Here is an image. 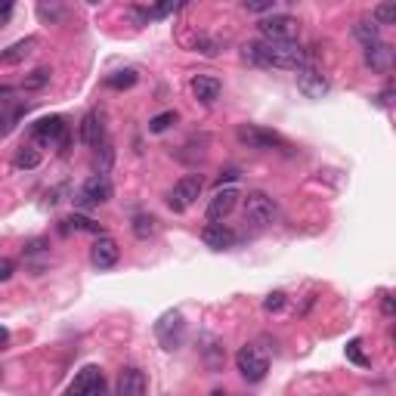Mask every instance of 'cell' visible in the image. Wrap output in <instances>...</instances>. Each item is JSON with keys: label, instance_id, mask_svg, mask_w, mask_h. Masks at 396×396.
Masks as SVG:
<instances>
[{"label": "cell", "instance_id": "cell-40", "mask_svg": "<svg viewBox=\"0 0 396 396\" xmlns=\"http://www.w3.org/2000/svg\"><path fill=\"white\" fill-rule=\"evenodd\" d=\"M12 93V87H3V84H0V96H10Z\"/></svg>", "mask_w": 396, "mask_h": 396}, {"label": "cell", "instance_id": "cell-11", "mask_svg": "<svg viewBox=\"0 0 396 396\" xmlns=\"http://www.w3.org/2000/svg\"><path fill=\"white\" fill-rule=\"evenodd\" d=\"M235 201H239V189H233V186L217 189L214 198L208 201V220L210 223H223L229 214H233Z\"/></svg>", "mask_w": 396, "mask_h": 396}, {"label": "cell", "instance_id": "cell-24", "mask_svg": "<svg viewBox=\"0 0 396 396\" xmlns=\"http://www.w3.org/2000/svg\"><path fill=\"white\" fill-rule=\"evenodd\" d=\"M37 164H41V152L37 149H19L16 152V158H12V168L16 170H35Z\"/></svg>", "mask_w": 396, "mask_h": 396}, {"label": "cell", "instance_id": "cell-3", "mask_svg": "<svg viewBox=\"0 0 396 396\" xmlns=\"http://www.w3.org/2000/svg\"><path fill=\"white\" fill-rule=\"evenodd\" d=\"M235 368H239V375L248 381V384H260V381L267 378V372H269V359H267V353H263L260 347L248 344V347H242L239 353H235Z\"/></svg>", "mask_w": 396, "mask_h": 396}, {"label": "cell", "instance_id": "cell-35", "mask_svg": "<svg viewBox=\"0 0 396 396\" xmlns=\"http://www.w3.org/2000/svg\"><path fill=\"white\" fill-rule=\"evenodd\" d=\"M12 273H16V263H12V260H0V282H10Z\"/></svg>", "mask_w": 396, "mask_h": 396}, {"label": "cell", "instance_id": "cell-13", "mask_svg": "<svg viewBox=\"0 0 396 396\" xmlns=\"http://www.w3.org/2000/svg\"><path fill=\"white\" fill-rule=\"evenodd\" d=\"M81 143L90 149H99L105 143V121L99 111H87L81 121Z\"/></svg>", "mask_w": 396, "mask_h": 396}, {"label": "cell", "instance_id": "cell-2", "mask_svg": "<svg viewBox=\"0 0 396 396\" xmlns=\"http://www.w3.org/2000/svg\"><path fill=\"white\" fill-rule=\"evenodd\" d=\"M31 140H35L37 146H47V149H65L69 146V124H65V118H59V115L41 118V121L31 124Z\"/></svg>", "mask_w": 396, "mask_h": 396}, {"label": "cell", "instance_id": "cell-19", "mask_svg": "<svg viewBox=\"0 0 396 396\" xmlns=\"http://www.w3.org/2000/svg\"><path fill=\"white\" fill-rule=\"evenodd\" d=\"M102 378V372H99L96 366H87V368H81L78 372V378L71 381V387H69V393L65 396H90V390H93V384Z\"/></svg>", "mask_w": 396, "mask_h": 396}, {"label": "cell", "instance_id": "cell-17", "mask_svg": "<svg viewBox=\"0 0 396 396\" xmlns=\"http://www.w3.org/2000/svg\"><path fill=\"white\" fill-rule=\"evenodd\" d=\"M366 65L378 75H387L393 69V47L390 44H375V47H366Z\"/></svg>", "mask_w": 396, "mask_h": 396}, {"label": "cell", "instance_id": "cell-23", "mask_svg": "<svg viewBox=\"0 0 396 396\" xmlns=\"http://www.w3.org/2000/svg\"><path fill=\"white\" fill-rule=\"evenodd\" d=\"M136 81H140V75H136L134 69H121V71H115V75L105 78V84H109L111 90H130Z\"/></svg>", "mask_w": 396, "mask_h": 396}, {"label": "cell", "instance_id": "cell-1", "mask_svg": "<svg viewBox=\"0 0 396 396\" xmlns=\"http://www.w3.org/2000/svg\"><path fill=\"white\" fill-rule=\"evenodd\" d=\"M242 56L251 65H260V69H288V71H300L309 65V53L294 41H257V44H245Z\"/></svg>", "mask_w": 396, "mask_h": 396}, {"label": "cell", "instance_id": "cell-8", "mask_svg": "<svg viewBox=\"0 0 396 396\" xmlns=\"http://www.w3.org/2000/svg\"><path fill=\"white\" fill-rule=\"evenodd\" d=\"M111 198V180L102 174H93L81 189H78L75 204L78 208H96V204H105Z\"/></svg>", "mask_w": 396, "mask_h": 396}, {"label": "cell", "instance_id": "cell-20", "mask_svg": "<svg viewBox=\"0 0 396 396\" xmlns=\"http://www.w3.org/2000/svg\"><path fill=\"white\" fill-rule=\"evenodd\" d=\"M25 111H28V105H19V102L3 105V109H0V140H3V136H10L12 130L19 127V121L25 118Z\"/></svg>", "mask_w": 396, "mask_h": 396}, {"label": "cell", "instance_id": "cell-9", "mask_svg": "<svg viewBox=\"0 0 396 396\" xmlns=\"http://www.w3.org/2000/svg\"><path fill=\"white\" fill-rule=\"evenodd\" d=\"M235 136H239L242 146H248V149H260V152L282 146V136H279V134H273V130H267V127H257V124H239Z\"/></svg>", "mask_w": 396, "mask_h": 396}, {"label": "cell", "instance_id": "cell-12", "mask_svg": "<svg viewBox=\"0 0 396 396\" xmlns=\"http://www.w3.org/2000/svg\"><path fill=\"white\" fill-rule=\"evenodd\" d=\"M201 242L210 251H226V248L235 245V233L226 226V223H208V226L201 229Z\"/></svg>", "mask_w": 396, "mask_h": 396}, {"label": "cell", "instance_id": "cell-16", "mask_svg": "<svg viewBox=\"0 0 396 396\" xmlns=\"http://www.w3.org/2000/svg\"><path fill=\"white\" fill-rule=\"evenodd\" d=\"M220 90H223L220 78H214V75H195L192 78V96L201 105H214L217 99H220Z\"/></svg>", "mask_w": 396, "mask_h": 396}, {"label": "cell", "instance_id": "cell-34", "mask_svg": "<svg viewBox=\"0 0 396 396\" xmlns=\"http://www.w3.org/2000/svg\"><path fill=\"white\" fill-rule=\"evenodd\" d=\"M245 10L248 12H269V16H273V12H276V0H267V3H245Z\"/></svg>", "mask_w": 396, "mask_h": 396}, {"label": "cell", "instance_id": "cell-30", "mask_svg": "<svg viewBox=\"0 0 396 396\" xmlns=\"http://www.w3.org/2000/svg\"><path fill=\"white\" fill-rule=\"evenodd\" d=\"M99 149H102V152H99V155H96L93 168H96V174H102V177H105V170L111 168V158H115V152H111L109 143H102V146H99Z\"/></svg>", "mask_w": 396, "mask_h": 396}, {"label": "cell", "instance_id": "cell-36", "mask_svg": "<svg viewBox=\"0 0 396 396\" xmlns=\"http://www.w3.org/2000/svg\"><path fill=\"white\" fill-rule=\"evenodd\" d=\"M10 16H12V0H3V3H0V25H3Z\"/></svg>", "mask_w": 396, "mask_h": 396}, {"label": "cell", "instance_id": "cell-29", "mask_svg": "<svg viewBox=\"0 0 396 396\" xmlns=\"http://www.w3.org/2000/svg\"><path fill=\"white\" fill-rule=\"evenodd\" d=\"M174 121H177V111H161V115H155L149 121V134H164Z\"/></svg>", "mask_w": 396, "mask_h": 396}, {"label": "cell", "instance_id": "cell-26", "mask_svg": "<svg viewBox=\"0 0 396 396\" xmlns=\"http://www.w3.org/2000/svg\"><path fill=\"white\" fill-rule=\"evenodd\" d=\"M372 22L378 25H393L396 22V3H378L375 6V12H372Z\"/></svg>", "mask_w": 396, "mask_h": 396}, {"label": "cell", "instance_id": "cell-28", "mask_svg": "<svg viewBox=\"0 0 396 396\" xmlns=\"http://www.w3.org/2000/svg\"><path fill=\"white\" fill-rule=\"evenodd\" d=\"M47 84H50V69H35L22 81V87L25 90H41V87H47Z\"/></svg>", "mask_w": 396, "mask_h": 396}, {"label": "cell", "instance_id": "cell-37", "mask_svg": "<svg viewBox=\"0 0 396 396\" xmlns=\"http://www.w3.org/2000/svg\"><path fill=\"white\" fill-rule=\"evenodd\" d=\"M381 309H384V316H393V297L390 294H381Z\"/></svg>", "mask_w": 396, "mask_h": 396}, {"label": "cell", "instance_id": "cell-38", "mask_svg": "<svg viewBox=\"0 0 396 396\" xmlns=\"http://www.w3.org/2000/svg\"><path fill=\"white\" fill-rule=\"evenodd\" d=\"M90 396H109V387H105V378H99L93 384V390H90Z\"/></svg>", "mask_w": 396, "mask_h": 396}, {"label": "cell", "instance_id": "cell-39", "mask_svg": "<svg viewBox=\"0 0 396 396\" xmlns=\"http://www.w3.org/2000/svg\"><path fill=\"white\" fill-rule=\"evenodd\" d=\"M6 341H10V332H6V328H3V325H0V347H3V344H6Z\"/></svg>", "mask_w": 396, "mask_h": 396}, {"label": "cell", "instance_id": "cell-18", "mask_svg": "<svg viewBox=\"0 0 396 396\" xmlns=\"http://www.w3.org/2000/svg\"><path fill=\"white\" fill-rule=\"evenodd\" d=\"M35 47H37V37L35 35H28V37H22V41L10 44L6 50H0V65H19V62H25V59L35 53Z\"/></svg>", "mask_w": 396, "mask_h": 396}, {"label": "cell", "instance_id": "cell-15", "mask_svg": "<svg viewBox=\"0 0 396 396\" xmlns=\"http://www.w3.org/2000/svg\"><path fill=\"white\" fill-rule=\"evenodd\" d=\"M118 396H146V375L136 366L121 368V375H118Z\"/></svg>", "mask_w": 396, "mask_h": 396}, {"label": "cell", "instance_id": "cell-5", "mask_svg": "<svg viewBox=\"0 0 396 396\" xmlns=\"http://www.w3.org/2000/svg\"><path fill=\"white\" fill-rule=\"evenodd\" d=\"M201 177H195V174H186V177H180V180L174 183V189L168 192V208L170 210H177V214H183L186 208H192L195 204V198L201 195Z\"/></svg>", "mask_w": 396, "mask_h": 396}, {"label": "cell", "instance_id": "cell-7", "mask_svg": "<svg viewBox=\"0 0 396 396\" xmlns=\"http://www.w3.org/2000/svg\"><path fill=\"white\" fill-rule=\"evenodd\" d=\"M155 334L164 350H177L186 341V322H183V316L177 313V309H170V313H164L161 319L155 322Z\"/></svg>", "mask_w": 396, "mask_h": 396}, {"label": "cell", "instance_id": "cell-21", "mask_svg": "<svg viewBox=\"0 0 396 396\" xmlns=\"http://www.w3.org/2000/svg\"><path fill=\"white\" fill-rule=\"evenodd\" d=\"M353 37L362 44V47H375V44H381V28L372 22V19H359V22L353 25Z\"/></svg>", "mask_w": 396, "mask_h": 396}, {"label": "cell", "instance_id": "cell-33", "mask_svg": "<svg viewBox=\"0 0 396 396\" xmlns=\"http://www.w3.org/2000/svg\"><path fill=\"white\" fill-rule=\"evenodd\" d=\"M359 347H362V341H350V344H347V356L356 362V366H368V359L362 356V350H359Z\"/></svg>", "mask_w": 396, "mask_h": 396}, {"label": "cell", "instance_id": "cell-32", "mask_svg": "<svg viewBox=\"0 0 396 396\" xmlns=\"http://www.w3.org/2000/svg\"><path fill=\"white\" fill-rule=\"evenodd\" d=\"M282 307H285V294H282V291L267 294V300H263V309H267V313H279Z\"/></svg>", "mask_w": 396, "mask_h": 396}, {"label": "cell", "instance_id": "cell-25", "mask_svg": "<svg viewBox=\"0 0 396 396\" xmlns=\"http://www.w3.org/2000/svg\"><path fill=\"white\" fill-rule=\"evenodd\" d=\"M65 223H69V226H65V229H78V233H93V235H105V229L99 226V223H93V220H90V217H84V214H71V217H69V220H65Z\"/></svg>", "mask_w": 396, "mask_h": 396}, {"label": "cell", "instance_id": "cell-14", "mask_svg": "<svg viewBox=\"0 0 396 396\" xmlns=\"http://www.w3.org/2000/svg\"><path fill=\"white\" fill-rule=\"evenodd\" d=\"M118 257H121V248H118L115 239H109V235H102V239L90 248V263H93L96 269H111L118 263Z\"/></svg>", "mask_w": 396, "mask_h": 396}, {"label": "cell", "instance_id": "cell-4", "mask_svg": "<svg viewBox=\"0 0 396 396\" xmlns=\"http://www.w3.org/2000/svg\"><path fill=\"white\" fill-rule=\"evenodd\" d=\"M245 217L254 226H273L279 220V204L267 192H248L245 198Z\"/></svg>", "mask_w": 396, "mask_h": 396}, {"label": "cell", "instance_id": "cell-41", "mask_svg": "<svg viewBox=\"0 0 396 396\" xmlns=\"http://www.w3.org/2000/svg\"><path fill=\"white\" fill-rule=\"evenodd\" d=\"M210 396H226V393H223V390H214V393H210Z\"/></svg>", "mask_w": 396, "mask_h": 396}, {"label": "cell", "instance_id": "cell-31", "mask_svg": "<svg viewBox=\"0 0 396 396\" xmlns=\"http://www.w3.org/2000/svg\"><path fill=\"white\" fill-rule=\"evenodd\" d=\"M37 16L44 22H59L62 19V6H50V3H37Z\"/></svg>", "mask_w": 396, "mask_h": 396}, {"label": "cell", "instance_id": "cell-10", "mask_svg": "<svg viewBox=\"0 0 396 396\" xmlns=\"http://www.w3.org/2000/svg\"><path fill=\"white\" fill-rule=\"evenodd\" d=\"M297 90H300L307 99H322L332 90V84H328V78L322 75L319 69H313V65H307V69H300L297 71Z\"/></svg>", "mask_w": 396, "mask_h": 396}, {"label": "cell", "instance_id": "cell-6", "mask_svg": "<svg viewBox=\"0 0 396 396\" xmlns=\"http://www.w3.org/2000/svg\"><path fill=\"white\" fill-rule=\"evenodd\" d=\"M257 31L263 35V41H294L297 37V19L294 16H285V12H273V16L260 19L257 22Z\"/></svg>", "mask_w": 396, "mask_h": 396}, {"label": "cell", "instance_id": "cell-22", "mask_svg": "<svg viewBox=\"0 0 396 396\" xmlns=\"http://www.w3.org/2000/svg\"><path fill=\"white\" fill-rule=\"evenodd\" d=\"M130 229H134V235L136 239H143L146 242L149 235H155V229H158V220L152 214H136L134 217V223H130Z\"/></svg>", "mask_w": 396, "mask_h": 396}, {"label": "cell", "instance_id": "cell-27", "mask_svg": "<svg viewBox=\"0 0 396 396\" xmlns=\"http://www.w3.org/2000/svg\"><path fill=\"white\" fill-rule=\"evenodd\" d=\"M223 47H226V41H220V37H198L195 41V53H201V56H217Z\"/></svg>", "mask_w": 396, "mask_h": 396}, {"label": "cell", "instance_id": "cell-42", "mask_svg": "<svg viewBox=\"0 0 396 396\" xmlns=\"http://www.w3.org/2000/svg\"><path fill=\"white\" fill-rule=\"evenodd\" d=\"M0 372H3V368H0Z\"/></svg>", "mask_w": 396, "mask_h": 396}]
</instances>
